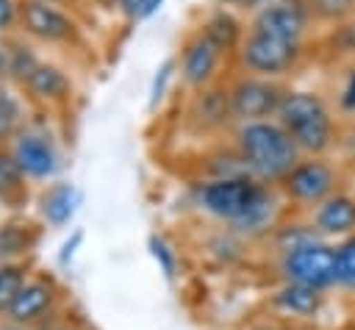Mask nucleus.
Segmentation results:
<instances>
[{
	"mask_svg": "<svg viewBox=\"0 0 355 330\" xmlns=\"http://www.w3.org/2000/svg\"><path fill=\"white\" fill-rule=\"evenodd\" d=\"M197 205L236 233L266 230L277 211L272 186L250 175H216L202 180L197 186Z\"/></svg>",
	"mask_w": 355,
	"mask_h": 330,
	"instance_id": "obj_1",
	"label": "nucleus"
},
{
	"mask_svg": "<svg viewBox=\"0 0 355 330\" xmlns=\"http://www.w3.org/2000/svg\"><path fill=\"white\" fill-rule=\"evenodd\" d=\"M236 155L250 177L261 183H283V177L300 164L302 153L277 119L241 122L233 136Z\"/></svg>",
	"mask_w": 355,
	"mask_h": 330,
	"instance_id": "obj_2",
	"label": "nucleus"
},
{
	"mask_svg": "<svg viewBox=\"0 0 355 330\" xmlns=\"http://www.w3.org/2000/svg\"><path fill=\"white\" fill-rule=\"evenodd\" d=\"M275 119L288 130L302 155H324L338 136V122L316 92L288 89Z\"/></svg>",
	"mask_w": 355,
	"mask_h": 330,
	"instance_id": "obj_3",
	"label": "nucleus"
},
{
	"mask_svg": "<svg viewBox=\"0 0 355 330\" xmlns=\"http://www.w3.org/2000/svg\"><path fill=\"white\" fill-rule=\"evenodd\" d=\"M61 308H64V288L58 286V280L53 275L31 272L11 311L6 313V322L19 324L25 330H50L61 319Z\"/></svg>",
	"mask_w": 355,
	"mask_h": 330,
	"instance_id": "obj_4",
	"label": "nucleus"
},
{
	"mask_svg": "<svg viewBox=\"0 0 355 330\" xmlns=\"http://www.w3.org/2000/svg\"><path fill=\"white\" fill-rule=\"evenodd\" d=\"M236 55L247 75L280 80L300 67V61L305 55V44H291V42H283V39H275V36L247 28Z\"/></svg>",
	"mask_w": 355,
	"mask_h": 330,
	"instance_id": "obj_5",
	"label": "nucleus"
},
{
	"mask_svg": "<svg viewBox=\"0 0 355 330\" xmlns=\"http://www.w3.org/2000/svg\"><path fill=\"white\" fill-rule=\"evenodd\" d=\"M280 272L286 283L308 286L316 291H324L336 283V247L319 241L316 236L308 241H300L280 255Z\"/></svg>",
	"mask_w": 355,
	"mask_h": 330,
	"instance_id": "obj_6",
	"label": "nucleus"
},
{
	"mask_svg": "<svg viewBox=\"0 0 355 330\" xmlns=\"http://www.w3.org/2000/svg\"><path fill=\"white\" fill-rule=\"evenodd\" d=\"M11 158L17 161L19 172L25 175V180L31 183H42V180H55L58 169H61V150L55 144V139L39 128V125H22L11 141L6 144Z\"/></svg>",
	"mask_w": 355,
	"mask_h": 330,
	"instance_id": "obj_7",
	"label": "nucleus"
},
{
	"mask_svg": "<svg viewBox=\"0 0 355 330\" xmlns=\"http://www.w3.org/2000/svg\"><path fill=\"white\" fill-rule=\"evenodd\" d=\"M286 86L272 78H258V75H239L227 86V100H230V116L241 122H261V119H275L277 108L286 97Z\"/></svg>",
	"mask_w": 355,
	"mask_h": 330,
	"instance_id": "obj_8",
	"label": "nucleus"
},
{
	"mask_svg": "<svg viewBox=\"0 0 355 330\" xmlns=\"http://www.w3.org/2000/svg\"><path fill=\"white\" fill-rule=\"evenodd\" d=\"M313 17L305 6V0H266L255 8L250 19V31L291 42V44H305L311 31H313Z\"/></svg>",
	"mask_w": 355,
	"mask_h": 330,
	"instance_id": "obj_9",
	"label": "nucleus"
},
{
	"mask_svg": "<svg viewBox=\"0 0 355 330\" xmlns=\"http://www.w3.org/2000/svg\"><path fill=\"white\" fill-rule=\"evenodd\" d=\"M283 191L297 205L316 208L327 197L336 194L338 186V169L324 155H302L300 164L283 177Z\"/></svg>",
	"mask_w": 355,
	"mask_h": 330,
	"instance_id": "obj_10",
	"label": "nucleus"
},
{
	"mask_svg": "<svg viewBox=\"0 0 355 330\" xmlns=\"http://www.w3.org/2000/svg\"><path fill=\"white\" fill-rule=\"evenodd\" d=\"M17 28L25 36L44 42V44H69L78 39L75 19L55 3H42V0H19V25Z\"/></svg>",
	"mask_w": 355,
	"mask_h": 330,
	"instance_id": "obj_11",
	"label": "nucleus"
},
{
	"mask_svg": "<svg viewBox=\"0 0 355 330\" xmlns=\"http://www.w3.org/2000/svg\"><path fill=\"white\" fill-rule=\"evenodd\" d=\"M222 50L202 33H191L183 47H180V58H178V69H180V78L189 89H208L219 72V61H222Z\"/></svg>",
	"mask_w": 355,
	"mask_h": 330,
	"instance_id": "obj_12",
	"label": "nucleus"
},
{
	"mask_svg": "<svg viewBox=\"0 0 355 330\" xmlns=\"http://www.w3.org/2000/svg\"><path fill=\"white\" fill-rule=\"evenodd\" d=\"M80 205V191L69 180H53L47 183L36 197V216L42 227H67Z\"/></svg>",
	"mask_w": 355,
	"mask_h": 330,
	"instance_id": "obj_13",
	"label": "nucleus"
},
{
	"mask_svg": "<svg viewBox=\"0 0 355 330\" xmlns=\"http://www.w3.org/2000/svg\"><path fill=\"white\" fill-rule=\"evenodd\" d=\"M311 227H313V233H322V236H344V238L352 236V230H355V197L336 191L333 197L319 202L313 208Z\"/></svg>",
	"mask_w": 355,
	"mask_h": 330,
	"instance_id": "obj_14",
	"label": "nucleus"
},
{
	"mask_svg": "<svg viewBox=\"0 0 355 330\" xmlns=\"http://www.w3.org/2000/svg\"><path fill=\"white\" fill-rule=\"evenodd\" d=\"M42 236V225L28 219L0 222V263H22Z\"/></svg>",
	"mask_w": 355,
	"mask_h": 330,
	"instance_id": "obj_15",
	"label": "nucleus"
},
{
	"mask_svg": "<svg viewBox=\"0 0 355 330\" xmlns=\"http://www.w3.org/2000/svg\"><path fill=\"white\" fill-rule=\"evenodd\" d=\"M22 86L36 100H44V103H64L72 92V83H69L67 72L58 69L55 64H47V61H39V67L31 72V78Z\"/></svg>",
	"mask_w": 355,
	"mask_h": 330,
	"instance_id": "obj_16",
	"label": "nucleus"
},
{
	"mask_svg": "<svg viewBox=\"0 0 355 330\" xmlns=\"http://www.w3.org/2000/svg\"><path fill=\"white\" fill-rule=\"evenodd\" d=\"M28 202V180L11 158L8 147H0V205L22 208Z\"/></svg>",
	"mask_w": 355,
	"mask_h": 330,
	"instance_id": "obj_17",
	"label": "nucleus"
},
{
	"mask_svg": "<svg viewBox=\"0 0 355 330\" xmlns=\"http://www.w3.org/2000/svg\"><path fill=\"white\" fill-rule=\"evenodd\" d=\"M222 53H230V50H239V44H241V39H244V28H241V22L230 14V11H225V8H219V11H214V14H208V19L202 22V28H200Z\"/></svg>",
	"mask_w": 355,
	"mask_h": 330,
	"instance_id": "obj_18",
	"label": "nucleus"
},
{
	"mask_svg": "<svg viewBox=\"0 0 355 330\" xmlns=\"http://www.w3.org/2000/svg\"><path fill=\"white\" fill-rule=\"evenodd\" d=\"M322 302V291L316 288H308V286H297V283H286L277 294H275V305L286 313H294V316H308L319 308Z\"/></svg>",
	"mask_w": 355,
	"mask_h": 330,
	"instance_id": "obj_19",
	"label": "nucleus"
},
{
	"mask_svg": "<svg viewBox=\"0 0 355 330\" xmlns=\"http://www.w3.org/2000/svg\"><path fill=\"white\" fill-rule=\"evenodd\" d=\"M194 116H200V122L205 128H219L225 125L230 116V100H227V89H202L197 94V111Z\"/></svg>",
	"mask_w": 355,
	"mask_h": 330,
	"instance_id": "obj_20",
	"label": "nucleus"
},
{
	"mask_svg": "<svg viewBox=\"0 0 355 330\" xmlns=\"http://www.w3.org/2000/svg\"><path fill=\"white\" fill-rule=\"evenodd\" d=\"M31 263H0V319H6V313L11 311L19 288L25 286V280L31 277Z\"/></svg>",
	"mask_w": 355,
	"mask_h": 330,
	"instance_id": "obj_21",
	"label": "nucleus"
},
{
	"mask_svg": "<svg viewBox=\"0 0 355 330\" xmlns=\"http://www.w3.org/2000/svg\"><path fill=\"white\" fill-rule=\"evenodd\" d=\"M316 25L336 28L341 22L355 19V0H305Z\"/></svg>",
	"mask_w": 355,
	"mask_h": 330,
	"instance_id": "obj_22",
	"label": "nucleus"
},
{
	"mask_svg": "<svg viewBox=\"0 0 355 330\" xmlns=\"http://www.w3.org/2000/svg\"><path fill=\"white\" fill-rule=\"evenodd\" d=\"M6 44H8V78H14L17 83H25L31 72L39 67V58L33 55L31 44H22V42H6Z\"/></svg>",
	"mask_w": 355,
	"mask_h": 330,
	"instance_id": "obj_23",
	"label": "nucleus"
},
{
	"mask_svg": "<svg viewBox=\"0 0 355 330\" xmlns=\"http://www.w3.org/2000/svg\"><path fill=\"white\" fill-rule=\"evenodd\" d=\"M22 128V105L11 92H0V147L11 141V136Z\"/></svg>",
	"mask_w": 355,
	"mask_h": 330,
	"instance_id": "obj_24",
	"label": "nucleus"
},
{
	"mask_svg": "<svg viewBox=\"0 0 355 330\" xmlns=\"http://www.w3.org/2000/svg\"><path fill=\"white\" fill-rule=\"evenodd\" d=\"M336 286L355 291V236H347L336 247Z\"/></svg>",
	"mask_w": 355,
	"mask_h": 330,
	"instance_id": "obj_25",
	"label": "nucleus"
},
{
	"mask_svg": "<svg viewBox=\"0 0 355 330\" xmlns=\"http://www.w3.org/2000/svg\"><path fill=\"white\" fill-rule=\"evenodd\" d=\"M147 247H150V255H153V261L158 263V269L164 272V277L172 283L175 277H178V252L172 250V244L164 238V236H150L147 238Z\"/></svg>",
	"mask_w": 355,
	"mask_h": 330,
	"instance_id": "obj_26",
	"label": "nucleus"
},
{
	"mask_svg": "<svg viewBox=\"0 0 355 330\" xmlns=\"http://www.w3.org/2000/svg\"><path fill=\"white\" fill-rule=\"evenodd\" d=\"M327 44L338 58H347L355 64V19L341 22L327 31Z\"/></svg>",
	"mask_w": 355,
	"mask_h": 330,
	"instance_id": "obj_27",
	"label": "nucleus"
},
{
	"mask_svg": "<svg viewBox=\"0 0 355 330\" xmlns=\"http://www.w3.org/2000/svg\"><path fill=\"white\" fill-rule=\"evenodd\" d=\"M175 69H178V61H175V58L164 61V64L155 69V78H153V83H150V111H155V108L161 105V100L166 97V89H169V80H172Z\"/></svg>",
	"mask_w": 355,
	"mask_h": 330,
	"instance_id": "obj_28",
	"label": "nucleus"
},
{
	"mask_svg": "<svg viewBox=\"0 0 355 330\" xmlns=\"http://www.w3.org/2000/svg\"><path fill=\"white\" fill-rule=\"evenodd\" d=\"M336 108L344 116H355V64L344 72V80H341L338 97H336Z\"/></svg>",
	"mask_w": 355,
	"mask_h": 330,
	"instance_id": "obj_29",
	"label": "nucleus"
},
{
	"mask_svg": "<svg viewBox=\"0 0 355 330\" xmlns=\"http://www.w3.org/2000/svg\"><path fill=\"white\" fill-rule=\"evenodd\" d=\"M19 25V0H0V33H11Z\"/></svg>",
	"mask_w": 355,
	"mask_h": 330,
	"instance_id": "obj_30",
	"label": "nucleus"
},
{
	"mask_svg": "<svg viewBox=\"0 0 355 330\" xmlns=\"http://www.w3.org/2000/svg\"><path fill=\"white\" fill-rule=\"evenodd\" d=\"M80 244H83V230H72V236H69V238L61 244V250H58V255H55L58 266H69Z\"/></svg>",
	"mask_w": 355,
	"mask_h": 330,
	"instance_id": "obj_31",
	"label": "nucleus"
},
{
	"mask_svg": "<svg viewBox=\"0 0 355 330\" xmlns=\"http://www.w3.org/2000/svg\"><path fill=\"white\" fill-rule=\"evenodd\" d=\"M116 3H119V11L128 19H144V11H147L150 0H116Z\"/></svg>",
	"mask_w": 355,
	"mask_h": 330,
	"instance_id": "obj_32",
	"label": "nucleus"
},
{
	"mask_svg": "<svg viewBox=\"0 0 355 330\" xmlns=\"http://www.w3.org/2000/svg\"><path fill=\"white\" fill-rule=\"evenodd\" d=\"M8 78V44L0 42V80Z\"/></svg>",
	"mask_w": 355,
	"mask_h": 330,
	"instance_id": "obj_33",
	"label": "nucleus"
},
{
	"mask_svg": "<svg viewBox=\"0 0 355 330\" xmlns=\"http://www.w3.org/2000/svg\"><path fill=\"white\" fill-rule=\"evenodd\" d=\"M50 330H86V327H83V324H75V322H69V319H64V316H61Z\"/></svg>",
	"mask_w": 355,
	"mask_h": 330,
	"instance_id": "obj_34",
	"label": "nucleus"
},
{
	"mask_svg": "<svg viewBox=\"0 0 355 330\" xmlns=\"http://www.w3.org/2000/svg\"><path fill=\"white\" fill-rule=\"evenodd\" d=\"M161 6H164V0H150V3H147V11H144V19H147V17H153Z\"/></svg>",
	"mask_w": 355,
	"mask_h": 330,
	"instance_id": "obj_35",
	"label": "nucleus"
},
{
	"mask_svg": "<svg viewBox=\"0 0 355 330\" xmlns=\"http://www.w3.org/2000/svg\"><path fill=\"white\" fill-rule=\"evenodd\" d=\"M0 330H25V327H19V324H11V322L0 319Z\"/></svg>",
	"mask_w": 355,
	"mask_h": 330,
	"instance_id": "obj_36",
	"label": "nucleus"
},
{
	"mask_svg": "<svg viewBox=\"0 0 355 330\" xmlns=\"http://www.w3.org/2000/svg\"><path fill=\"white\" fill-rule=\"evenodd\" d=\"M42 3H67V0H42Z\"/></svg>",
	"mask_w": 355,
	"mask_h": 330,
	"instance_id": "obj_37",
	"label": "nucleus"
}]
</instances>
